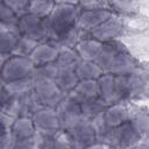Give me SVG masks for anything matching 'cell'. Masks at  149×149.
Segmentation results:
<instances>
[{
  "instance_id": "obj_3",
  "label": "cell",
  "mask_w": 149,
  "mask_h": 149,
  "mask_svg": "<svg viewBox=\"0 0 149 149\" xmlns=\"http://www.w3.org/2000/svg\"><path fill=\"white\" fill-rule=\"evenodd\" d=\"M33 92L37 97L42 106L56 107V105L66 95L50 77L43 76L34 71L33 73Z\"/></svg>"
},
{
  "instance_id": "obj_32",
  "label": "cell",
  "mask_w": 149,
  "mask_h": 149,
  "mask_svg": "<svg viewBox=\"0 0 149 149\" xmlns=\"http://www.w3.org/2000/svg\"><path fill=\"white\" fill-rule=\"evenodd\" d=\"M1 1L6 3L9 8H12L19 17L28 13V0H1Z\"/></svg>"
},
{
  "instance_id": "obj_24",
  "label": "cell",
  "mask_w": 149,
  "mask_h": 149,
  "mask_svg": "<svg viewBox=\"0 0 149 149\" xmlns=\"http://www.w3.org/2000/svg\"><path fill=\"white\" fill-rule=\"evenodd\" d=\"M74 72L78 77V79H98L104 71L100 69V66L93 62V61H83L80 59L76 68Z\"/></svg>"
},
{
  "instance_id": "obj_15",
  "label": "cell",
  "mask_w": 149,
  "mask_h": 149,
  "mask_svg": "<svg viewBox=\"0 0 149 149\" xmlns=\"http://www.w3.org/2000/svg\"><path fill=\"white\" fill-rule=\"evenodd\" d=\"M139 66L140 65L137 64L136 59L128 52V50H123L112 59L107 72L114 76L129 74L134 72Z\"/></svg>"
},
{
  "instance_id": "obj_33",
  "label": "cell",
  "mask_w": 149,
  "mask_h": 149,
  "mask_svg": "<svg viewBox=\"0 0 149 149\" xmlns=\"http://www.w3.org/2000/svg\"><path fill=\"white\" fill-rule=\"evenodd\" d=\"M16 139L13 135L12 130L0 132V149H12L16 148Z\"/></svg>"
},
{
  "instance_id": "obj_25",
  "label": "cell",
  "mask_w": 149,
  "mask_h": 149,
  "mask_svg": "<svg viewBox=\"0 0 149 149\" xmlns=\"http://www.w3.org/2000/svg\"><path fill=\"white\" fill-rule=\"evenodd\" d=\"M107 106H108V104L105 100H102L100 97L91 99V100H87V101L80 104L83 116H84L85 120H88V121L91 119H93L94 116L101 114L106 109Z\"/></svg>"
},
{
  "instance_id": "obj_34",
  "label": "cell",
  "mask_w": 149,
  "mask_h": 149,
  "mask_svg": "<svg viewBox=\"0 0 149 149\" xmlns=\"http://www.w3.org/2000/svg\"><path fill=\"white\" fill-rule=\"evenodd\" d=\"M78 6L81 9L108 8V0H79Z\"/></svg>"
},
{
  "instance_id": "obj_27",
  "label": "cell",
  "mask_w": 149,
  "mask_h": 149,
  "mask_svg": "<svg viewBox=\"0 0 149 149\" xmlns=\"http://www.w3.org/2000/svg\"><path fill=\"white\" fill-rule=\"evenodd\" d=\"M40 42L24 37V36H19L17 41L13 48V51L10 55H16V56H23V57H29L31 51L35 49V47Z\"/></svg>"
},
{
  "instance_id": "obj_23",
  "label": "cell",
  "mask_w": 149,
  "mask_h": 149,
  "mask_svg": "<svg viewBox=\"0 0 149 149\" xmlns=\"http://www.w3.org/2000/svg\"><path fill=\"white\" fill-rule=\"evenodd\" d=\"M57 65V64H56ZM57 86L68 94L78 83V77L74 72V69H66V68H58L57 66V73L54 78Z\"/></svg>"
},
{
  "instance_id": "obj_17",
  "label": "cell",
  "mask_w": 149,
  "mask_h": 149,
  "mask_svg": "<svg viewBox=\"0 0 149 149\" xmlns=\"http://www.w3.org/2000/svg\"><path fill=\"white\" fill-rule=\"evenodd\" d=\"M58 54L59 51L56 47H54L49 41H44V42H40L35 47V49L29 55V58L35 65V68H37L55 62Z\"/></svg>"
},
{
  "instance_id": "obj_13",
  "label": "cell",
  "mask_w": 149,
  "mask_h": 149,
  "mask_svg": "<svg viewBox=\"0 0 149 149\" xmlns=\"http://www.w3.org/2000/svg\"><path fill=\"white\" fill-rule=\"evenodd\" d=\"M132 114H133V111L127 104V101H119V102L111 104L102 112L106 123L112 128H115L122 125L123 122L129 121V119L132 118Z\"/></svg>"
},
{
  "instance_id": "obj_5",
  "label": "cell",
  "mask_w": 149,
  "mask_h": 149,
  "mask_svg": "<svg viewBox=\"0 0 149 149\" xmlns=\"http://www.w3.org/2000/svg\"><path fill=\"white\" fill-rule=\"evenodd\" d=\"M34 71L35 65L29 57L9 55L0 71V81L2 84H6L30 76L34 73Z\"/></svg>"
},
{
  "instance_id": "obj_39",
  "label": "cell",
  "mask_w": 149,
  "mask_h": 149,
  "mask_svg": "<svg viewBox=\"0 0 149 149\" xmlns=\"http://www.w3.org/2000/svg\"><path fill=\"white\" fill-rule=\"evenodd\" d=\"M2 88H3V84L0 81V93H1V91H2Z\"/></svg>"
},
{
  "instance_id": "obj_11",
  "label": "cell",
  "mask_w": 149,
  "mask_h": 149,
  "mask_svg": "<svg viewBox=\"0 0 149 149\" xmlns=\"http://www.w3.org/2000/svg\"><path fill=\"white\" fill-rule=\"evenodd\" d=\"M143 140V137L135 130L129 121L123 122L122 125L114 128L112 147L115 148H133L137 147Z\"/></svg>"
},
{
  "instance_id": "obj_26",
  "label": "cell",
  "mask_w": 149,
  "mask_h": 149,
  "mask_svg": "<svg viewBox=\"0 0 149 149\" xmlns=\"http://www.w3.org/2000/svg\"><path fill=\"white\" fill-rule=\"evenodd\" d=\"M33 85H34L33 74H30V76L6 83V84H3V87L9 94L17 95V94H23V93L33 91Z\"/></svg>"
},
{
  "instance_id": "obj_19",
  "label": "cell",
  "mask_w": 149,
  "mask_h": 149,
  "mask_svg": "<svg viewBox=\"0 0 149 149\" xmlns=\"http://www.w3.org/2000/svg\"><path fill=\"white\" fill-rule=\"evenodd\" d=\"M101 48V42L86 36L84 38L80 37V40L74 45V51L78 55V57L83 61H93L97 58L99 51Z\"/></svg>"
},
{
  "instance_id": "obj_9",
  "label": "cell",
  "mask_w": 149,
  "mask_h": 149,
  "mask_svg": "<svg viewBox=\"0 0 149 149\" xmlns=\"http://www.w3.org/2000/svg\"><path fill=\"white\" fill-rule=\"evenodd\" d=\"M114 13L109 8H93V9H80L77 27L80 34H90L95 27L112 16Z\"/></svg>"
},
{
  "instance_id": "obj_38",
  "label": "cell",
  "mask_w": 149,
  "mask_h": 149,
  "mask_svg": "<svg viewBox=\"0 0 149 149\" xmlns=\"http://www.w3.org/2000/svg\"><path fill=\"white\" fill-rule=\"evenodd\" d=\"M8 30H10V29H9V28H8V27H7V26H6L3 22H1V21H0V33L8 31ZM10 31H12V30H10Z\"/></svg>"
},
{
  "instance_id": "obj_16",
  "label": "cell",
  "mask_w": 149,
  "mask_h": 149,
  "mask_svg": "<svg viewBox=\"0 0 149 149\" xmlns=\"http://www.w3.org/2000/svg\"><path fill=\"white\" fill-rule=\"evenodd\" d=\"M97 80H98V86H99V97L102 100H105L108 105L122 101L118 92L114 74L104 72Z\"/></svg>"
},
{
  "instance_id": "obj_10",
  "label": "cell",
  "mask_w": 149,
  "mask_h": 149,
  "mask_svg": "<svg viewBox=\"0 0 149 149\" xmlns=\"http://www.w3.org/2000/svg\"><path fill=\"white\" fill-rule=\"evenodd\" d=\"M65 132L70 139L72 148H90L95 142V134L88 120H83Z\"/></svg>"
},
{
  "instance_id": "obj_31",
  "label": "cell",
  "mask_w": 149,
  "mask_h": 149,
  "mask_svg": "<svg viewBox=\"0 0 149 149\" xmlns=\"http://www.w3.org/2000/svg\"><path fill=\"white\" fill-rule=\"evenodd\" d=\"M19 34L15 31H3L0 33V54H8L10 55L13 48L17 41Z\"/></svg>"
},
{
  "instance_id": "obj_20",
  "label": "cell",
  "mask_w": 149,
  "mask_h": 149,
  "mask_svg": "<svg viewBox=\"0 0 149 149\" xmlns=\"http://www.w3.org/2000/svg\"><path fill=\"white\" fill-rule=\"evenodd\" d=\"M10 130L13 135L15 136L16 141L26 140L29 137H33L36 134V129L33 122L31 116H17L14 118Z\"/></svg>"
},
{
  "instance_id": "obj_28",
  "label": "cell",
  "mask_w": 149,
  "mask_h": 149,
  "mask_svg": "<svg viewBox=\"0 0 149 149\" xmlns=\"http://www.w3.org/2000/svg\"><path fill=\"white\" fill-rule=\"evenodd\" d=\"M55 6V0H28V13L48 16Z\"/></svg>"
},
{
  "instance_id": "obj_2",
  "label": "cell",
  "mask_w": 149,
  "mask_h": 149,
  "mask_svg": "<svg viewBox=\"0 0 149 149\" xmlns=\"http://www.w3.org/2000/svg\"><path fill=\"white\" fill-rule=\"evenodd\" d=\"M17 34L37 42L48 41L50 37V23L48 16H40L31 13H26L19 17Z\"/></svg>"
},
{
  "instance_id": "obj_36",
  "label": "cell",
  "mask_w": 149,
  "mask_h": 149,
  "mask_svg": "<svg viewBox=\"0 0 149 149\" xmlns=\"http://www.w3.org/2000/svg\"><path fill=\"white\" fill-rule=\"evenodd\" d=\"M55 3H64V5H79V0H55Z\"/></svg>"
},
{
  "instance_id": "obj_35",
  "label": "cell",
  "mask_w": 149,
  "mask_h": 149,
  "mask_svg": "<svg viewBox=\"0 0 149 149\" xmlns=\"http://www.w3.org/2000/svg\"><path fill=\"white\" fill-rule=\"evenodd\" d=\"M13 120H14V118H12L7 113L0 111V132H5V130L10 129Z\"/></svg>"
},
{
  "instance_id": "obj_8",
  "label": "cell",
  "mask_w": 149,
  "mask_h": 149,
  "mask_svg": "<svg viewBox=\"0 0 149 149\" xmlns=\"http://www.w3.org/2000/svg\"><path fill=\"white\" fill-rule=\"evenodd\" d=\"M123 28H125V23L122 17L120 15L113 14L102 23H100L98 27H95L93 30H91L87 36L104 43V42L118 40Z\"/></svg>"
},
{
  "instance_id": "obj_22",
  "label": "cell",
  "mask_w": 149,
  "mask_h": 149,
  "mask_svg": "<svg viewBox=\"0 0 149 149\" xmlns=\"http://www.w3.org/2000/svg\"><path fill=\"white\" fill-rule=\"evenodd\" d=\"M80 36H81V34H80L78 27H73L70 30H68L58 36L49 38L48 41L54 47H56L58 49V51H61V50H65V49H73L74 45L77 44V42L80 40Z\"/></svg>"
},
{
  "instance_id": "obj_6",
  "label": "cell",
  "mask_w": 149,
  "mask_h": 149,
  "mask_svg": "<svg viewBox=\"0 0 149 149\" xmlns=\"http://www.w3.org/2000/svg\"><path fill=\"white\" fill-rule=\"evenodd\" d=\"M36 134L43 137H52L61 129L55 107L42 106L31 115Z\"/></svg>"
},
{
  "instance_id": "obj_7",
  "label": "cell",
  "mask_w": 149,
  "mask_h": 149,
  "mask_svg": "<svg viewBox=\"0 0 149 149\" xmlns=\"http://www.w3.org/2000/svg\"><path fill=\"white\" fill-rule=\"evenodd\" d=\"M55 109L57 113L61 129H63V130H66L76 125H78L83 120H85L83 116V113H81L80 104L76 102L68 95H65L56 105Z\"/></svg>"
},
{
  "instance_id": "obj_1",
  "label": "cell",
  "mask_w": 149,
  "mask_h": 149,
  "mask_svg": "<svg viewBox=\"0 0 149 149\" xmlns=\"http://www.w3.org/2000/svg\"><path fill=\"white\" fill-rule=\"evenodd\" d=\"M80 7L74 5L55 3L49 17L50 23V37L58 36L73 27H77V20L80 13Z\"/></svg>"
},
{
  "instance_id": "obj_30",
  "label": "cell",
  "mask_w": 149,
  "mask_h": 149,
  "mask_svg": "<svg viewBox=\"0 0 149 149\" xmlns=\"http://www.w3.org/2000/svg\"><path fill=\"white\" fill-rule=\"evenodd\" d=\"M0 21L3 22L12 31L17 33V21H19V16L16 15V13L9 8L6 3H3L0 0Z\"/></svg>"
},
{
  "instance_id": "obj_21",
  "label": "cell",
  "mask_w": 149,
  "mask_h": 149,
  "mask_svg": "<svg viewBox=\"0 0 149 149\" xmlns=\"http://www.w3.org/2000/svg\"><path fill=\"white\" fill-rule=\"evenodd\" d=\"M90 122H91V126H92V128L94 130V134H95V141L105 143L108 147H112L114 128L109 127L106 123L102 113L94 116L93 119H91Z\"/></svg>"
},
{
  "instance_id": "obj_18",
  "label": "cell",
  "mask_w": 149,
  "mask_h": 149,
  "mask_svg": "<svg viewBox=\"0 0 149 149\" xmlns=\"http://www.w3.org/2000/svg\"><path fill=\"white\" fill-rule=\"evenodd\" d=\"M127 50L126 47L119 42L118 40H113V41H108V42H104L101 43V48L100 51L97 56V58L94 59V62L100 66V69L104 72H107L108 66L112 62V59L121 51Z\"/></svg>"
},
{
  "instance_id": "obj_4",
  "label": "cell",
  "mask_w": 149,
  "mask_h": 149,
  "mask_svg": "<svg viewBox=\"0 0 149 149\" xmlns=\"http://www.w3.org/2000/svg\"><path fill=\"white\" fill-rule=\"evenodd\" d=\"M40 107H42L41 102L38 101L35 93L30 91V92L17 94V95L9 94L1 111L10 115L12 118L31 116Z\"/></svg>"
},
{
  "instance_id": "obj_12",
  "label": "cell",
  "mask_w": 149,
  "mask_h": 149,
  "mask_svg": "<svg viewBox=\"0 0 149 149\" xmlns=\"http://www.w3.org/2000/svg\"><path fill=\"white\" fill-rule=\"evenodd\" d=\"M127 77V90L128 100L140 99L147 95L148 91V73L140 66L132 73L126 74Z\"/></svg>"
},
{
  "instance_id": "obj_37",
  "label": "cell",
  "mask_w": 149,
  "mask_h": 149,
  "mask_svg": "<svg viewBox=\"0 0 149 149\" xmlns=\"http://www.w3.org/2000/svg\"><path fill=\"white\" fill-rule=\"evenodd\" d=\"M8 54H0V71H1V69H2V66H3V64H5V62H6V59L8 58Z\"/></svg>"
},
{
  "instance_id": "obj_14",
  "label": "cell",
  "mask_w": 149,
  "mask_h": 149,
  "mask_svg": "<svg viewBox=\"0 0 149 149\" xmlns=\"http://www.w3.org/2000/svg\"><path fill=\"white\" fill-rule=\"evenodd\" d=\"M78 104L99 97V86L97 79H80L76 86L66 94Z\"/></svg>"
},
{
  "instance_id": "obj_29",
  "label": "cell",
  "mask_w": 149,
  "mask_h": 149,
  "mask_svg": "<svg viewBox=\"0 0 149 149\" xmlns=\"http://www.w3.org/2000/svg\"><path fill=\"white\" fill-rule=\"evenodd\" d=\"M129 122L143 139L147 137L149 132V119L146 112H133Z\"/></svg>"
}]
</instances>
